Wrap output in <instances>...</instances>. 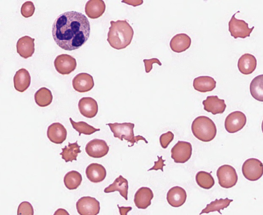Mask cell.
Here are the masks:
<instances>
[{
  "label": "cell",
  "instance_id": "cb8c5ba5",
  "mask_svg": "<svg viewBox=\"0 0 263 215\" xmlns=\"http://www.w3.org/2000/svg\"><path fill=\"white\" fill-rule=\"evenodd\" d=\"M14 87L19 92H25L30 86L31 77L29 71L24 68L19 69L14 78Z\"/></svg>",
  "mask_w": 263,
  "mask_h": 215
},
{
  "label": "cell",
  "instance_id": "d6986e66",
  "mask_svg": "<svg viewBox=\"0 0 263 215\" xmlns=\"http://www.w3.org/2000/svg\"><path fill=\"white\" fill-rule=\"evenodd\" d=\"M154 194L151 189L147 187L140 188L134 196V203L139 209H145L151 204Z\"/></svg>",
  "mask_w": 263,
  "mask_h": 215
},
{
  "label": "cell",
  "instance_id": "b9f144b4",
  "mask_svg": "<svg viewBox=\"0 0 263 215\" xmlns=\"http://www.w3.org/2000/svg\"><path fill=\"white\" fill-rule=\"evenodd\" d=\"M261 130H262V133H263V121H262V124H261Z\"/></svg>",
  "mask_w": 263,
  "mask_h": 215
},
{
  "label": "cell",
  "instance_id": "484cf974",
  "mask_svg": "<svg viewBox=\"0 0 263 215\" xmlns=\"http://www.w3.org/2000/svg\"><path fill=\"white\" fill-rule=\"evenodd\" d=\"M128 181L122 175H120L119 177L115 179L113 184L105 189L104 192L105 193H110L118 191L122 197L128 200Z\"/></svg>",
  "mask_w": 263,
  "mask_h": 215
},
{
  "label": "cell",
  "instance_id": "f546056e",
  "mask_svg": "<svg viewBox=\"0 0 263 215\" xmlns=\"http://www.w3.org/2000/svg\"><path fill=\"white\" fill-rule=\"evenodd\" d=\"M53 99L51 91L45 87L40 88L35 94L36 103L41 107L49 106L52 103Z\"/></svg>",
  "mask_w": 263,
  "mask_h": 215
},
{
  "label": "cell",
  "instance_id": "8d00e7d4",
  "mask_svg": "<svg viewBox=\"0 0 263 215\" xmlns=\"http://www.w3.org/2000/svg\"><path fill=\"white\" fill-rule=\"evenodd\" d=\"M144 62L145 63V70L147 74L150 73L153 68V64L154 63H157L159 65H161L162 64L160 61L157 58H152L150 59H144Z\"/></svg>",
  "mask_w": 263,
  "mask_h": 215
},
{
  "label": "cell",
  "instance_id": "7c38bea8",
  "mask_svg": "<svg viewBox=\"0 0 263 215\" xmlns=\"http://www.w3.org/2000/svg\"><path fill=\"white\" fill-rule=\"evenodd\" d=\"M247 118L241 111H234L229 114L225 122L226 131L230 133H234L241 130L246 124Z\"/></svg>",
  "mask_w": 263,
  "mask_h": 215
},
{
  "label": "cell",
  "instance_id": "2e32d148",
  "mask_svg": "<svg viewBox=\"0 0 263 215\" xmlns=\"http://www.w3.org/2000/svg\"><path fill=\"white\" fill-rule=\"evenodd\" d=\"M47 135L51 141L56 145H61L66 139L67 131L63 125L55 123L48 127Z\"/></svg>",
  "mask_w": 263,
  "mask_h": 215
},
{
  "label": "cell",
  "instance_id": "d590c367",
  "mask_svg": "<svg viewBox=\"0 0 263 215\" xmlns=\"http://www.w3.org/2000/svg\"><path fill=\"white\" fill-rule=\"evenodd\" d=\"M174 137V134L171 131L162 134L160 136V144L162 148L166 149Z\"/></svg>",
  "mask_w": 263,
  "mask_h": 215
},
{
  "label": "cell",
  "instance_id": "8fae6325",
  "mask_svg": "<svg viewBox=\"0 0 263 215\" xmlns=\"http://www.w3.org/2000/svg\"><path fill=\"white\" fill-rule=\"evenodd\" d=\"M109 150L105 140L98 138L90 141L85 147L86 154L93 158H103L108 154Z\"/></svg>",
  "mask_w": 263,
  "mask_h": 215
},
{
  "label": "cell",
  "instance_id": "44dd1931",
  "mask_svg": "<svg viewBox=\"0 0 263 215\" xmlns=\"http://www.w3.org/2000/svg\"><path fill=\"white\" fill-rule=\"evenodd\" d=\"M191 38L186 34H179L174 36L170 42V47L174 52L180 53L190 48Z\"/></svg>",
  "mask_w": 263,
  "mask_h": 215
},
{
  "label": "cell",
  "instance_id": "ffe728a7",
  "mask_svg": "<svg viewBox=\"0 0 263 215\" xmlns=\"http://www.w3.org/2000/svg\"><path fill=\"white\" fill-rule=\"evenodd\" d=\"M203 104L204 110L213 115L223 114L227 107L225 100L220 99L218 96L208 97Z\"/></svg>",
  "mask_w": 263,
  "mask_h": 215
},
{
  "label": "cell",
  "instance_id": "277c9868",
  "mask_svg": "<svg viewBox=\"0 0 263 215\" xmlns=\"http://www.w3.org/2000/svg\"><path fill=\"white\" fill-rule=\"evenodd\" d=\"M108 125L111 131L114 134L115 138H118L122 141L125 139L128 142H130L132 147L134 146L135 142H137L140 140H143L148 144V141L146 139L141 135L135 136L134 133V128L135 124L131 123H118L114 124L109 123L107 124Z\"/></svg>",
  "mask_w": 263,
  "mask_h": 215
},
{
  "label": "cell",
  "instance_id": "ac0fdd59",
  "mask_svg": "<svg viewBox=\"0 0 263 215\" xmlns=\"http://www.w3.org/2000/svg\"><path fill=\"white\" fill-rule=\"evenodd\" d=\"M35 39L28 36L20 38L17 43V52L25 59L31 57L35 53Z\"/></svg>",
  "mask_w": 263,
  "mask_h": 215
},
{
  "label": "cell",
  "instance_id": "f1b7e54d",
  "mask_svg": "<svg viewBox=\"0 0 263 215\" xmlns=\"http://www.w3.org/2000/svg\"><path fill=\"white\" fill-rule=\"evenodd\" d=\"M233 201V200H230L228 198L219 200L216 199L215 201H212L210 204H207L206 208L202 210L200 214L201 215L204 213H209L214 211H218L222 214L221 210H224L225 208H227Z\"/></svg>",
  "mask_w": 263,
  "mask_h": 215
},
{
  "label": "cell",
  "instance_id": "ba28073f",
  "mask_svg": "<svg viewBox=\"0 0 263 215\" xmlns=\"http://www.w3.org/2000/svg\"><path fill=\"white\" fill-rule=\"evenodd\" d=\"M76 208L80 215H98L101 210L100 202L93 197H83L77 202Z\"/></svg>",
  "mask_w": 263,
  "mask_h": 215
},
{
  "label": "cell",
  "instance_id": "603a6c76",
  "mask_svg": "<svg viewBox=\"0 0 263 215\" xmlns=\"http://www.w3.org/2000/svg\"><path fill=\"white\" fill-rule=\"evenodd\" d=\"M237 66L241 74L248 76L252 74L256 69L257 60L253 55L245 54L238 59Z\"/></svg>",
  "mask_w": 263,
  "mask_h": 215
},
{
  "label": "cell",
  "instance_id": "4dcf8cb0",
  "mask_svg": "<svg viewBox=\"0 0 263 215\" xmlns=\"http://www.w3.org/2000/svg\"><path fill=\"white\" fill-rule=\"evenodd\" d=\"M82 181L81 175L75 171L68 172L64 178V184L69 190L76 189L81 185Z\"/></svg>",
  "mask_w": 263,
  "mask_h": 215
},
{
  "label": "cell",
  "instance_id": "8992f818",
  "mask_svg": "<svg viewBox=\"0 0 263 215\" xmlns=\"http://www.w3.org/2000/svg\"><path fill=\"white\" fill-rule=\"evenodd\" d=\"M220 185L225 188L234 186L238 181V176L235 170L229 165L220 167L217 173Z\"/></svg>",
  "mask_w": 263,
  "mask_h": 215
},
{
  "label": "cell",
  "instance_id": "52a82bcc",
  "mask_svg": "<svg viewBox=\"0 0 263 215\" xmlns=\"http://www.w3.org/2000/svg\"><path fill=\"white\" fill-rule=\"evenodd\" d=\"M242 173L246 179L251 181H257L263 175V164L257 159H249L242 166Z\"/></svg>",
  "mask_w": 263,
  "mask_h": 215
},
{
  "label": "cell",
  "instance_id": "d4e9b609",
  "mask_svg": "<svg viewBox=\"0 0 263 215\" xmlns=\"http://www.w3.org/2000/svg\"><path fill=\"white\" fill-rule=\"evenodd\" d=\"M217 82L213 78L203 76L196 78L193 86L195 89L201 93L213 91L216 88Z\"/></svg>",
  "mask_w": 263,
  "mask_h": 215
},
{
  "label": "cell",
  "instance_id": "83f0119b",
  "mask_svg": "<svg viewBox=\"0 0 263 215\" xmlns=\"http://www.w3.org/2000/svg\"><path fill=\"white\" fill-rule=\"evenodd\" d=\"M251 96L256 101L263 102V75L255 77L251 82Z\"/></svg>",
  "mask_w": 263,
  "mask_h": 215
},
{
  "label": "cell",
  "instance_id": "f35d334b",
  "mask_svg": "<svg viewBox=\"0 0 263 215\" xmlns=\"http://www.w3.org/2000/svg\"><path fill=\"white\" fill-rule=\"evenodd\" d=\"M122 3L136 7L142 5L144 2L142 0H136V1H132V0H126V1H123Z\"/></svg>",
  "mask_w": 263,
  "mask_h": 215
},
{
  "label": "cell",
  "instance_id": "4fadbf2b",
  "mask_svg": "<svg viewBox=\"0 0 263 215\" xmlns=\"http://www.w3.org/2000/svg\"><path fill=\"white\" fill-rule=\"evenodd\" d=\"M72 84L75 90L79 93L89 92L94 87L93 77L86 73L77 75L73 80Z\"/></svg>",
  "mask_w": 263,
  "mask_h": 215
},
{
  "label": "cell",
  "instance_id": "d6a6232c",
  "mask_svg": "<svg viewBox=\"0 0 263 215\" xmlns=\"http://www.w3.org/2000/svg\"><path fill=\"white\" fill-rule=\"evenodd\" d=\"M69 121L73 128L79 133V136L81 134L91 135L101 130L100 129L95 128L85 122H75L71 118H69Z\"/></svg>",
  "mask_w": 263,
  "mask_h": 215
},
{
  "label": "cell",
  "instance_id": "7a4b0ae2",
  "mask_svg": "<svg viewBox=\"0 0 263 215\" xmlns=\"http://www.w3.org/2000/svg\"><path fill=\"white\" fill-rule=\"evenodd\" d=\"M111 27L108 34L107 41L111 46L121 50L128 46L133 40L134 30L126 20L110 22Z\"/></svg>",
  "mask_w": 263,
  "mask_h": 215
},
{
  "label": "cell",
  "instance_id": "60d3db41",
  "mask_svg": "<svg viewBox=\"0 0 263 215\" xmlns=\"http://www.w3.org/2000/svg\"><path fill=\"white\" fill-rule=\"evenodd\" d=\"M54 215H69V214L66 209L59 208L55 212Z\"/></svg>",
  "mask_w": 263,
  "mask_h": 215
},
{
  "label": "cell",
  "instance_id": "3957f363",
  "mask_svg": "<svg viewBox=\"0 0 263 215\" xmlns=\"http://www.w3.org/2000/svg\"><path fill=\"white\" fill-rule=\"evenodd\" d=\"M192 130L195 136L204 142L212 140L216 136L217 129L213 121L205 116H200L193 122Z\"/></svg>",
  "mask_w": 263,
  "mask_h": 215
},
{
  "label": "cell",
  "instance_id": "5bb4252c",
  "mask_svg": "<svg viewBox=\"0 0 263 215\" xmlns=\"http://www.w3.org/2000/svg\"><path fill=\"white\" fill-rule=\"evenodd\" d=\"M78 108L80 113L84 117L92 118L96 116L99 112L98 102L90 97L83 98L79 102Z\"/></svg>",
  "mask_w": 263,
  "mask_h": 215
},
{
  "label": "cell",
  "instance_id": "1f68e13d",
  "mask_svg": "<svg viewBox=\"0 0 263 215\" xmlns=\"http://www.w3.org/2000/svg\"><path fill=\"white\" fill-rule=\"evenodd\" d=\"M198 185L205 189H211L215 184L213 177L210 173L201 171L197 173L196 177Z\"/></svg>",
  "mask_w": 263,
  "mask_h": 215
},
{
  "label": "cell",
  "instance_id": "6da1fadb",
  "mask_svg": "<svg viewBox=\"0 0 263 215\" xmlns=\"http://www.w3.org/2000/svg\"><path fill=\"white\" fill-rule=\"evenodd\" d=\"M91 33L90 22L81 13L70 11L59 15L53 25L52 35L62 49L72 51L79 49L87 40Z\"/></svg>",
  "mask_w": 263,
  "mask_h": 215
},
{
  "label": "cell",
  "instance_id": "e0dca14e",
  "mask_svg": "<svg viewBox=\"0 0 263 215\" xmlns=\"http://www.w3.org/2000/svg\"><path fill=\"white\" fill-rule=\"evenodd\" d=\"M106 9L105 3L103 0H90L86 4L85 12L89 18L96 19L103 16Z\"/></svg>",
  "mask_w": 263,
  "mask_h": 215
},
{
  "label": "cell",
  "instance_id": "836d02e7",
  "mask_svg": "<svg viewBox=\"0 0 263 215\" xmlns=\"http://www.w3.org/2000/svg\"><path fill=\"white\" fill-rule=\"evenodd\" d=\"M34 210L32 205L29 202L24 201L18 206L17 215H34Z\"/></svg>",
  "mask_w": 263,
  "mask_h": 215
},
{
  "label": "cell",
  "instance_id": "4316f807",
  "mask_svg": "<svg viewBox=\"0 0 263 215\" xmlns=\"http://www.w3.org/2000/svg\"><path fill=\"white\" fill-rule=\"evenodd\" d=\"M80 146L78 145L77 141L74 143L68 142V145L62 149V152L60 154L65 162H72L77 161L79 154L81 153Z\"/></svg>",
  "mask_w": 263,
  "mask_h": 215
},
{
  "label": "cell",
  "instance_id": "74e56055",
  "mask_svg": "<svg viewBox=\"0 0 263 215\" xmlns=\"http://www.w3.org/2000/svg\"><path fill=\"white\" fill-rule=\"evenodd\" d=\"M158 161L154 162V166L148 170V171L155 170V171H158V170H161L162 172H163V168L165 166V165L164 164V162L165 161V160H162V157H158Z\"/></svg>",
  "mask_w": 263,
  "mask_h": 215
},
{
  "label": "cell",
  "instance_id": "e575fe53",
  "mask_svg": "<svg viewBox=\"0 0 263 215\" xmlns=\"http://www.w3.org/2000/svg\"><path fill=\"white\" fill-rule=\"evenodd\" d=\"M35 11V7L33 3L27 2L23 4L21 9L22 15L26 18L32 17Z\"/></svg>",
  "mask_w": 263,
  "mask_h": 215
},
{
  "label": "cell",
  "instance_id": "9a60e30c",
  "mask_svg": "<svg viewBox=\"0 0 263 215\" xmlns=\"http://www.w3.org/2000/svg\"><path fill=\"white\" fill-rule=\"evenodd\" d=\"M187 197L186 192L183 188L178 186H174L168 191L166 200L171 206L179 207L186 202Z\"/></svg>",
  "mask_w": 263,
  "mask_h": 215
},
{
  "label": "cell",
  "instance_id": "9c48e42d",
  "mask_svg": "<svg viewBox=\"0 0 263 215\" xmlns=\"http://www.w3.org/2000/svg\"><path fill=\"white\" fill-rule=\"evenodd\" d=\"M236 14L233 15L229 22V31L231 36L233 37L234 39L238 38L245 39L250 37L254 27L249 29L248 24L244 20L237 19L235 17Z\"/></svg>",
  "mask_w": 263,
  "mask_h": 215
},
{
  "label": "cell",
  "instance_id": "ab89813d",
  "mask_svg": "<svg viewBox=\"0 0 263 215\" xmlns=\"http://www.w3.org/2000/svg\"><path fill=\"white\" fill-rule=\"evenodd\" d=\"M117 206L118 207L121 215H127L128 213L132 209V207L131 206L120 207L119 205H117Z\"/></svg>",
  "mask_w": 263,
  "mask_h": 215
},
{
  "label": "cell",
  "instance_id": "30bf717a",
  "mask_svg": "<svg viewBox=\"0 0 263 215\" xmlns=\"http://www.w3.org/2000/svg\"><path fill=\"white\" fill-rule=\"evenodd\" d=\"M54 65L59 74L66 76L70 75L75 70L77 67V62L73 56L61 54L56 58Z\"/></svg>",
  "mask_w": 263,
  "mask_h": 215
},
{
  "label": "cell",
  "instance_id": "7402d4cb",
  "mask_svg": "<svg viewBox=\"0 0 263 215\" xmlns=\"http://www.w3.org/2000/svg\"><path fill=\"white\" fill-rule=\"evenodd\" d=\"M85 173L87 179L95 183L103 182L107 176L106 169L98 163H92L87 166Z\"/></svg>",
  "mask_w": 263,
  "mask_h": 215
},
{
  "label": "cell",
  "instance_id": "5b68a950",
  "mask_svg": "<svg viewBox=\"0 0 263 215\" xmlns=\"http://www.w3.org/2000/svg\"><path fill=\"white\" fill-rule=\"evenodd\" d=\"M193 147L190 142L179 141L171 150V158L176 163H185L192 157Z\"/></svg>",
  "mask_w": 263,
  "mask_h": 215
}]
</instances>
